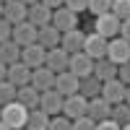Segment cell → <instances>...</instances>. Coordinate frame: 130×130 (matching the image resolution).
<instances>
[{"label": "cell", "mask_w": 130, "mask_h": 130, "mask_svg": "<svg viewBox=\"0 0 130 130\" xmlns=\"http://www.w3.org/2000/svg\"><path fill=\"white\" fill-rule=\"evenodd\" d=\"M94 57L89 55V52H75V55H70V62H68V70L75 73L78 78H86V75L94 73Z\"/></svg>", "instance_id": "obj_7"}, {"label": "cell", "mask_w": 130, "mask_h": 130, "mask_svg": "<svg viewBox=\"0 0 130 130\" xmlns=\"http://www.w3.org/2000/svg\"><path fill=\"white\" fill-rule=\"evenodd\" d=\"M96 130H122L120 125H117L115 120H112V117H109V120H102V122H96Z\"/></svg>", "instance_id": "obj_35"}, {"label": "cell", "mask_w": 130, "mask_h": 130, "mask_svg": "<svg viewBox=\"0 0 130 130\" xmlns=\"http://www.w3.org/2000/svg\"><path fill=\"white\" fill-rule=\"evenodd\" d=\"M39 99H42V91H37L31 83H29V86H21L18 94H16V102L26 104L29 109H37V107H39Z\"/></svg>", "instance_id": "obj_23"}, {"label": "cell", "mask_w": 130, "mask_h": 130, "mask_svg": "<svg viewBox=\"0 0 130 130\" xmlns=\"http://www.w3.org/2000/svg\"><path fill=\"white\" fill-rule=\"evenodd\" d=\"M21 62H26L31 70L42 68V65H47V50L39 44V42H34V44L29 47H21Z\"/></svg>", "instance_id": "obj_5"}, {"label": "cell", "mask_w": 130, "mask_h": 130, "mask_svg": "<svg viewBox=\"0 0 130 130\" xmlns=\"http://www.w3.org/2000/svg\"><path fill=\"white\" fill-rule=\"evenodd\" d=\"M55 78H57V73H52L47 65L31 70V86H34L37 91H50V89H55Z\"/></svg>", "instance_id": "obj_13"}, {"label": "cell", "mask_w": 130, "mask_h": 130, "mask_svg": "<svg viewBox=\"0 0 130 130\" xmlns=\"http://www.w3.org/2000/svg\"><path fill=\"white\" fill-rule=\"evenodd\" d=\"M125 91H127V86H125L120 78H109V81H104V86H102V96H104L109 104L125 102Z\"/></svg>", "instance_id": "obj_12"}, {"label": "cell", "mask_w": 130, "mask_h": 130, "mask_svg": "<svg viewBox=\"0 0 130 130\" xmlns=\"http://www.w3.org/2000/svg\"><path fill=\"white\" fill-rule=\"evenodd\" d=\"M26 5H34V3H42V0H24Z\"/></svg>", "instance_id": "obj_41"}, {"label": "cell", "mask_w": 130, "mask_h": 130, "mask_svg": "<svg viewBox=\"0 0 130 130\" xmlns=\"http://www.w3.org/2000/svg\"><path fill=\"white\" fill-rule=\"evenodd\" d=\"M107 57H109L115 65L130 62V42L125 37H115L109 39V50H107Z\"/></svg>", "instance_id": "obj_8"}, {"label": "cell", "mask_w": 130, "mask_h": 130, "mask_svg": "<svg viewBox=\"0 0 130 130\" xmlns=\"http://www.w3.org/2000/svg\"><path fill=\"white\" fill-rule=\"evenodd\" d=\"M91 117V120L102 122V120H109L112 117V104L104 99V96H94V99H89V112H86Z\"/></svg>", "instance_id": "obj_16"}, {"label": "cell", "mask_w": 130, "mask_h": 130, "mask_svg": "<svg viewBox=\"0 0 130 130\" xmlns=\"http://www.w3.org/2000/svg\"><path fill=\"white\" fill-rule=\"evenodd\" d=\"M3 18L10 21V24H24V21H29V5L24 3V0H8L5 8H3Z\"/></svg>", "instance_id": "obj_9"}, {"label": "cell", "mask_w": 130, "mask_h": 130, "mask_svg": "<svg viewBox=\"0 0 130 130\" xmlns=\"http://www.w3.org/2000/svg\"><path fill=\"white\" fill-rule=\"evenodd\" d=\"M112 13L120 21L130 18V0H112Z\"/></svg>", "instance_id": "obj_29"}, {"label": "cell", "mask_w": 130, "mask_h": 130, "mask_svg": "<svg viewBox=\"0 0 130 130\" xmlns=\"http://www.w3.org/2000/svg\"><path fill=\"white\" fill-rule=\"evenodd\" d=\"M68 62H70V55H68L62 47L47 50V68H50L52 73H62V70H68Z\"/></svg>", "instance_id": "obj_19"}, {"label": "cell", "mask_w": 130, "mask_h": 130, "mask_svg": "<svg viewBox=\"0 0 130 130\" xmlns=\"http://www.w3.org/2000/svg\"><path fill=\"white\" fill-rule=\"evenodd\" d=\"M3 8H5V3H3V0H0V18H3Z\"/></svg>", "instance_id": "obj_42"}, {"label": "cell", "mask_w": 130, "mask_h": 130, "mask_svg": "<svg viewBox=\"0 0 130 130\" xmlns=\"http://www.w3.org/2000/svg\"><path fill=\"white\" fill-rule=\"evenodd\" d=\"M112 120L117 125H130V104L127 102H120V104H112Z\"/></svg>", "instance_id": "obj_26"}, {"label": "cell", "mask_w": 130, "mask_h": 130, "mask_svg": "<svg viewBox=\"0 0 130 130\" xmlns=\"http://www.w3.org/2000/svg\"><path fill=\"white\" fill-rule=\"evenodd\" d=\"M117 68L120 65H115L109 57H102V60L94 62V75L99 81H109V78H117Z\"/></svg>", "instance_id": "obj_22"}, {"label": "cell", "mask_w": 130, "mask_h": 130, "mask_svg": "<svg viewBox=\"0 0 130 130\" xmlns=\"http://www.w3.org/2000/svg\"><path fill=\"white\" fill-rule=\"evenodd\" d=\"M0 81H8V65L0 60Z\"/></svg>", "instance_id": "obj_38"}, {"label": "cell", "mask_w": 130, "mask_h": 130, "mask_svg": "<svg viewBox=\"0 0 130 130\" xmlns=\"http://www.w3.org/2000/svg\"><path fill=\"white\" fill-rule=\"evenodd\" d=\"M52 10L50 5H44V3H34V5H29V21L34 24L37 29H44V26H50L52 24Z\"/></svg>", "instance_id": "obj_15"}, {"label": "cell", "mask_w": 130, "mask_h": 130, "mask_svg": "<svg viewBox=\"0 0 130 130\" xmlns=\"http://www.w3.org/2000/svg\"><path fill=\"white\" fill-rule=\"evenodd\" d=\"M117 78H120L125 86H130V62H122L120 68H117Z\"/></svg>", "instance_id": "obj_33"}, {"label": "cell", "mask_w": 130, "mask_h": 130, "mask_svg": "<svg viewBox=\"0 0 130 130\" xmlns=\"http://www.w3.org/2000/svg\"><path fill=\"white\" fill-rule=\"evenodd\" d=\"M89 13H94L96 18L104 13H112V0H89Z\"/></svg>", "instance_id": "obj_28"}, {"label": "cell", "mask_w": 130, "mask_h": 130, "mask_svg": "<svg viewBox=\"0 0 130 130\" xmlns=\"http://www.w3.org/2000/svg\"><path fill=\"white\" fill-rule=\"evenodd\" d=\"M3 3H8V0H3Z\"/></svg>", "instance_id": "obj_46"}, {"label": "cell", "mask_w": 130, "mask_h": 130, "mask_svg": "<svg viewBox=\"0 0 130 130\" xmlns=\"http://www.w3.org/2000/svg\"><path fill=\"white\" fill-rule=\"evenodd\" d=\"M107 50H109V39H107V37L96 34V31H94V34H86V47H83V52H89L94 60L107 57Z\"/></svg>", "instance_id": "obj_11"}, {"label": "cell", "mask_w": 130, "mask_h": 130, "mask_svg": "<svg viewBox=\"0 0 130 130\" xmlns=\"http://www.w3.org/2000/svg\"><path fill=\"white\" fill-rule=\"evenodd\" d=\"M62 102H65V96H62L57 89H50V91H42L39 107H42L50 117H55V115H62Z\"/></svg>", "instance_id": "obj_10"}, {"label": "cell", "mask_w": 130, "mask_h": 130, "mask_svg": "<svg viewBox=\"0 0 130 130\" xmlns=\"http://www.w3.org/2000/svg\"><path fill=\"white\" fill-rule=\"evenodd\" d=\"M8 81L13 86H18V89L21 86H29L31 83V68L26 62H21V60L13 62V65H8Z\"/></svg>", "instance_id": "obj_17"}, {"label": "cell", "mask_w": 130, "mask_h": 130, "mask_svg": "<svg viewBox=\"0 0 130 130\" xmlns=\"http://www.w3.org/2000/svg\"><path fill=\"white\" fill-rule=\"evenodd\" d=\"M73 130H96V120H91L89 115H83L78 120H73Z\"/></svg>", "instance_id": "obj_31"}, {"label": "cell", "mask_w": 130, "mask_h": 130, "mask_svg": "<svg viewBox=\"0 0 130 130\" xmlns=\"http://www.w3.org/2000/svg\"><path fill=\"white\" fill-rule=\"evenodd\" d=\"M10 39H13L18 47H29V44H34V42L39 39V29L31 24V21L16 24V26H13V37H10Z\"/></svg>", "instance_id": "obj_6"}, {"label": "cell", "mask_w": 130, "mask_h": 130, "mask_svg": "<svg viewBox=\"0 0 130 130\" xmlns=\"http://www.w3.org/2000/svg\"><path fill=\"white\" fill-rule=\"evenodd\" d=\"M50 120L52 117L42 109V107H37V109L29 112V120H26V127L29 130H50Z\"/></svg>", "instance_id": "obj_24"}, {"label": "cell", "mask_w": 130, "mask_h": 130, "mask_svg": "<svg viewBox=\"0 0 130 130\" xmlns=\"http://www.w3.org/2000/svg\"><path fill=\"white\" fill-rule=\"evenodd\" d=\"M0 60H3L5 65H13L21 60V47L16 44L13 39H8V42H0Z\"/></svg>", "instance_id": "obj_25"}, {"label": "cell", "mask_w": 130, "mask_h": 130, "mask_svg": "<svg viewBox=\"0 0 130 130\" xmlns=\"http://www.w3.org/2000/svg\"><path fill=\"white\" fill-rule=\"evenodd\" d=\"M65 5L75 13H81V10H89V0H65Z\"/></svg>", "instance_id": "obj_34"}, {"label": "cell", "mask_w": 130, "mask_h": 130, "mask_svg": "<svg viewBox=\"0 0 130 130\" xmlns=\"http://www.w3.org/2000/svg\"><path fill=\"white\" fill-rule=\"evenodd\" d=\"M52 26L60 29L62 34H65V31L78 29V13L70 10L68 5H60V8H55V13H52Z\"/></svg>", "instance_id": "obj_3"}, {"label": "cell", "mask_w": 130, "mask_h": 130, "mask_svg": "<svg viewBox=\"0 0 130 130\" xmlns=\"http://www.w3.org/2000/svg\"><path fill=\"white\" fill-rule=\"evenodd\" d=\"M29 107L26 104H21V102H10L3 107V112H0V120H3L8 127H13V130H21V127H26V120H29Z\"/></svg>", "instance_id": "obj_1"}, {"label": "cell", "mask_w": 130, "mask_h": 130, "mask_svg": "<svg viewBox=\"0 0 130 130\" xmlns=\"http://www.w3.org/2000/svg\"><path fill=\"white\" fill-rule=\"evenodd\" d=\"M21 130H29V127H21Z\"/></svg>", "instance_id": "obj_44"}, {"label": "cell", "mask_w": 130, "mask_h": 130, "mask_svg": "<svg viewBox=\"0 0 130 130\" xmlns=\"http://www.w3.org/2000/svg\"><path fill=\"white\" fill-rule=\"evenodd\" d=\"M50 130H73V120H68L65 115H55L50 120Z\"/></svg>", "instance_id": "obj_30"}, {"label": "cell", "mask_w": 130, "mask_h": 130, "mask_svg": "<svg viewBox=\"0 0 130 130\" xmlns=\"http://www.w3.org/2000/svg\"><path fill=\"white\" fill-rule=\"evenodd\" d=\"M120 26H122V21L117 18L115 13H104L94 21V31L96 34H102L107 39H115V37H120Z\"/></svg>", "instance_id": "obj_4"}, {"label": "cell", "mask_w": 130, "mask_h": 130, "mask_svg": "<svg viewBox=\"0 0 130 130\" xmlns=\"http://www.w3.org/2000/svg\"><path fill=\"white\" fill-rule=\"evenodd\" d=\"M60 47L68 52V55H75V52H83L86 47V34L81 29H73V31H65L62 34V42H60Z\"/></svg>", "instance_id": "obj_14"}, {"label": "cell", "mask_w": 130, "mask_h": 130, "mask_svg": "<svg viewBox=\"0 0 130 130\" xmlns=\"http://www.w3.org/2000/svg\"><path fill=\"white\" fill-rule=\"evenodd\" d=\"M86 112H89V99H86L83 94H70V96H65V102H62V115L68 117V120H78V117H83Z\"/></svg>", "instance_id": "obj_2"}, {"label": "cell", "mask_w": 130, "mask_h": 130, "mask_svg": "<svg viewBox=\"0 0 130 130\" xmlns=\"http://www.w3.org/2000/svg\"><path fill=\"white\" fill-rule=\"evenodd\" d=\"M0 130H13V127H8V125H5L3 120H0Z\"/></svg>", "instance_id": "obj_39"}, {"label": "cell", "mask_w": 130, "mask_h": 130, "mask_svg": "<svg viewBox=\"0 0 130 130\" xmlns=\"http://www.w3.org/2000/svg\"><path fill=\"white\" fill-rule=\"evenodd\" d=\"M0 112H3V107H0Z\"/></svg>", "instance_id": "obj_45"}, {"label": "cell", "mask_w": 130, "mask_h": 130, "mask_svg": "<svg viewBox=\"0 0 130 130\" xmlns=\"http://www.w3.org/2000/svg\"><path fill=\"white\" fill-rule=\"evenodd\" d=\"M122 130H130V125H122Z\"/></svg>", "instance_id": "obj_43"}, {"label": "cell", "mask_w": 130, "mask_h": 130, "mask_svg": "<svg viewBox=\"0 0 130 130\" xmlns=\"http://www.w3.org/2000/svg\"><path fill=\"white\" fill-rule=\"evenodd\" d=\"M10 37H13V24L5 18H0V42H8Z\"/></svg>", "instance_id": "obj_32"}, {"label": "cell", "mask_w": 130, "mask_h": 130, "mask_svg": "<svg viewBox=\"0 0 130 130\" xmlns=\"http://www.w3.org/2000/svg\"><path fill=\"white\" fill-rule=\"evenodd\" d=\"M102 86H104V81H99V78L91 73V75H86V78H81L78 94H83L86 99H94V96H102Z\"/></svg>", "instance_id": "obj_21"}, {"label": "cell", "mask_w": 130, "mask_h": 130, "mask_svg": "<svg viewBox=\"0 0 130 130\" xmlns=\"http://www.w3.org/2000/svg\"><path fill=\"white\" fill-rule=\"evenodd\" d=\"M78 83H81V78L75 73L62 70V73H57V78H55V89L62 96H70V94H78Z\"/></svg>", "instance_id": "obj_18"}, {"label": "cell", "mask_w": 130, "mask_h": 130, "mask_svg": "<svg viewBox=\"0 0 130 130\" xmlns=\"http://www.w3.org/2000/svg\"><path fill=\"white\" fill-rule=\"evenodd\" d=\"M125 102L130 104V86H127V91H125Z\"/></svg>", "instance_id": "obj_40"}, {"label": "cell", "mask_w": 130, "mask_h": 130, "mask_svg": "<svg viewBox=\"0 0 130 130\" xmlns=\"http://www.w3.org/2000/svg\"><path fill=\"white\" fill-rule=\"evenodd\" d=\"M16 94H18V86H13L10 81H0V107L16 102Z\"/></svg>", "instance_id": "obj_27"}, {"label": "cell", "mask_w": 130, "mask_h": 130, "mask_svg": "<svg viewBox=\"0 0 130 130\" xmlns=\"http://www.w3.org/2000/svg\"><path fill=\"white\" fill-rule=\"evenodd\" d=\"M120 37H125V39L130 42V18L122 21V26H120Z\"/></svg>", "instance_id": "obj_36"}, {"label": "cell", "mask_w": 130, "mask_h": 130, "mask_svg": "<svg viewBox=\"0 0 130 130\" xmlns=\"http://www.w3.org/2000/svg\"><path fill=\"white\" fill-rule=\"evenodd\" d=\"M39 44L44 47V50H55V47H60V42H62V31L60 29H55V26H44V29H39Z\"/></svg>", "instance_id": "obj_20"}, {"label": "cell", "mask_w": 130, "mask_h": 130, "mask_svg": "<svg viewBox=\"0 0 130 130\" xmlns=\"http://www.w3.org/2000/svg\"><path fill=\"white\" fill-rule=\"evenodd\" d=\"M42 3H44V5H50L52 10H55V8H60V5H65V0H42Z\"/></svg>", "instance_id": "obj_37"}]
</instances>
